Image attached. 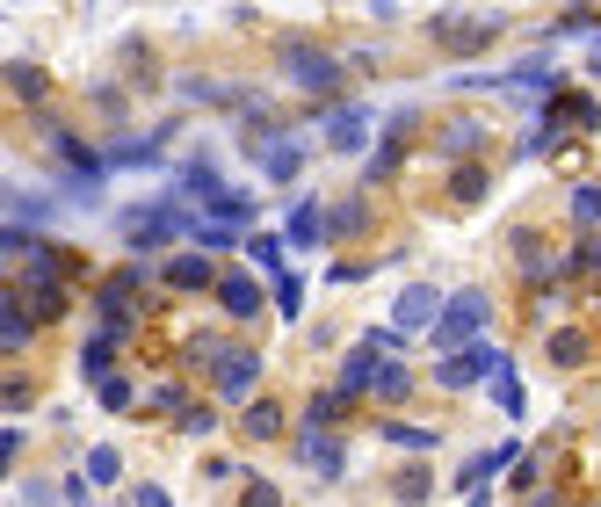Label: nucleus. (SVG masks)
<instances>
[{
	"label": "nucleus",
	"mask_w": 601,
	"mask_h": 507,
	"mask_svg": "<svg viewBox=\"0 0 601 507\" xmlns=\"http://www.w3.org/2000/svg\"><path fill=\"white\" fill-rule=\"evenodd\" d=\"M486 290H457L449 297V312H442V326H435V348L442 355H464V348H478V326H486Z\"/></svg>",
	"instance_id": "obj_1"
},
{
	"label": "nucleus",
	"mask_w": 601,
	"mask_h": 507,
	"mask_svg": "<svg viewBox=\"0 0 601 507\" xmlns=\"http://www.w3.org/2000/svg\"><path fill=\"white\" fill-rule=\"evenodd\" d=\"M182 232H196V218H189V211H174V203H138V211L124 218V240H131V254H145V247H167V240H182Z\"/></svg>",
	"instance_id": "obj_2"
},
{
	"label": "nucleus",
	"mask_w": 601,
	"mask_h": 507,
	"mask_svg": "<svg viewBox=\"0 0 601 507\" xmlns=\"http://www.w3.org/2000/svg\"><path fill=\"white\" fill-rule=\"evenodd\" d=\"M500 370H507V355L478 341V348H464V355H442V363H435V384H442V392H478V384L500 377Z\"/></svg>",
	"instance_id": "obj_3"
},
{
	"label": "nucleus",
	"mask_w": 601,
	"mask_h": 507,
	"mask_svg": "<svg viewBox=\"0 0 601 507\" xmlns=\"http://www.w3.org/2000/svg\"><path fill=\"white\" fill-rule=\"evenodd\" d=\"M442 312H449V297H442V290L406 283V290H399V305H392V334H435Z\"/></svg>",
	"instance_id": "obj_4"
},
{
	"label": "nucleus",
	"mask_w": 601,
	"mask_h": 507,
	"mask_svg": "<svg viewBox=\"0 0 601 507\" xmlns=\"http://www.w3.org/2000/svg\"><path fill=\"white\" fill-rule=\"evenodd\" d=\"M283 73H290L297 87H312V95H334V87H341V58H326V51H312V44H290V51H283Z\"/></svg>",
	"instance_id": "obj_5"
},
{
	"label": "nucleus",
	"mask_w": 601,
	"mask_h": 507,
	"mask_svg": "<svg viewBox=\"0 0 601 507\" xmlns=\"http://www.w3.org/2000/svg\"><path fill=\"white\" fill-rule=\"evenodd\" d=\"M254 377H261V355L254 348H225V363H218V399L225 406H254Z\"/></svg>",
	"instance_id": "obj_6"
},
{
	"label": "nucleus",
	"mask_w": 601,
	"mask_h": 507,
	"mask_svg": "<svg viewBox=\"0 0 601 507\" xmlns=\"http://www.w3.org/2000/svg\"><path fill=\"white\" fill-rule=\"evenodd\" d=\"M326 145L348 160V153H363L370 145V109L363 102H341V109H326Z\"/></svg>",
	"instance_id": "obj_7"
},
{
	"label": "nucleus",
	"mask_w": 601,
	"mask_h": 507,
	"mask_svg": "<svg viewBox=\"0 0 601 507\" xmlns=\"http://www.w3.org/2000/svg\"><path fill=\"white\" fill-rule=\"evenodd\" d=\"M384 370H392V363H384V355H377V348L363 341V348H355V355H348V363H341V392H348V399H363V392H377V384H384Z\"/></svg>",
	"instance_id": "obj_8"
},
{
	"label": "nucleus",
	"mask_w": 601,
	"mask_h": 507,
	"mask_svg": "<svg viewBox=\"0 0 601 507\" xmlns=\"http://www.w3.org/2000/svg\"><path fill=\"white\" fill-rule=\"evenodd\" d=\"M297 457H305L319 479H341V442L326 435V428H305V442H297Z\"/></svg>",
	"instance_id": "obj_9"
},
{
	"label": "nucleus",
	"mask_w": 601,
	"mask_h": 507,
	"mask_svg": "<svg viewBox=\"0 0 601 507\" xmlns=\"http://www.w3.org/2000/svg\"><path fill=\"white\" fill-rule=\"evenodd\" d=\"M131 319H138V305H131V283L116 276L109 290H102V334L116 341V334H131Z\"/></svg>",
	"instance_id": "obj_10"
},
{
	"label": "nucleus",
	"mask_w": 601,
	"mask_h": 507,
	"mask_svg": "<svg viewBox=\"0 0 601 507\" xmlns=\"http://www.w3.org/2000/svg\"><path fill=\"white\" fill-rule=\"evenodd\" d=\"M297 167H305V145H297V138L283 131V138L261 153V174H268V182H297Z\"/></svg>",
	"instance_id": "obj_11"
},
{
	"label": "nucleus",
	"mask_w": 601,
	"mask_h": 507,
	"mask_svg": "<svg viewBox=\"0 0 601 507\" xmlns=\"http://www.w3.org/2000/svg\"><path fill=\"white\" fill-rule=\"evenodd\" d=\"M167 283H174V290H210V283H225V276H218L203 254H174V261H167Z\"/></svg>",
	"instance_id": "obj_12"
},
{
	"label": "nucleus",
	"mask_w": 601,
	"mask_h": 507,
	"mask_svg": "<svg viewBox=\"0 0 601 507\" xmlns=\"http://www.w3.org/2000/svg\"><path fill=\"white\" fill-rule=\"evenodd\" d=\"M44 218H51V196L44 189H8V225L29 232V225H44Z\"/></svg>",
	"instance_id": "obj_13"
},
{
	"label": "nucleus",
	"mask_w": 601,
	"mask_h": 507,
	"mask_svg": "<svg viewBox=\"0 0 601 507\" xmlns=\"http://www.w3.org/2000/svg\"><path fill=\"white\" fill-rule=\"evenodd\" d=\"M218 297H225V312H232V319H254V312H261V283H254V276H225V283H218Z\"/></svg>",
	"instance_id": "obj_14"
},
{
	"label": "nucleus",
	"mask_w": 601,
	"mask_h": 507,
	"mask_svg": "<svg viewBox=\"0 0 601 507\" xmlns=\"http://www.w3.org/2000/svg\"><path fill=\"white\" fill-rule=\"evenodd\" d=\"M283 240H297V247L326 240V218H319V203H297V211H290V225H283Z\"/></svg>",
	"instance_id": "obj_15"
},
{
	"label": "nucleus",
	"mask_w": 601,
	"mask_h": 507,
	"mask_svg": "<svg viewBox=\"0 0 601 507\" xmlns=\"http://www.w3.org/2000/svg\"><path fill=\"white\" fill-rule=\"evenodd\" d=\"M247 435H254V442H276V435H283V406L254 399V406H247Z\"/></svg>",
	"instance_id": "obj_16"
},
{
	"label": "nucleus",
	"mask_w": 601,
	"mask_h": 507,
	"mask_svg": "<svg viewBox=\"0 0 601 507\" xmlns=\"http://www.w3.org/2000/svg\"><path fill=\"white\" fill-rule=\"evenodd\" d=\"M384 442H392V450H420V457H428V450H435V428H406V421H384Z\"/></svg>",
	"instance_id": "obj_17"
},
{
	"label": "nucleus",
	"mask_w": 601,
	"mask_h": 507,
	"mask_svg": "<svg viewBox=\"0 0 601 507\" xmlns=\"http://www.w3.org/2000/svg\"><path fill=\"white\" fill-rule=\"evenodd\" d=\"M29 334H37V326H29V312L15 305V297H8V305H0V341H8V348H22Z\"/></svg>",
	"instance_id": "obj_18"
},
{
	"label": "nucleus",
	"mask_w": 601,
	"mask_h": 507,
	"mask_svg": "<svg viewBox=\"0 0 601 507\" xmlns=\"http://www.w3.org/2000/svg\"><path fill=\"white\" fill-rule=\"evenodd\" d=\"M116 471H124V457H116L109 442H95V450H87V479H95V486H116Z\"/></svg>",
	"instance_id": "obj_19"
},
{
	"label": "nucleus",
	"mask_w": 601,
	"mask_h": 507,
	"mask_svg": "<svg viewBox=\"0 0 601 507\" xmlns=\"http://www.w3.org/2000/svg\"><path fill=\"white\" fill-rule=\"evenodd\" d=\"M551 355H558L565 370H573V363H587V334H573V326H558V334H551Z\"/></svg>",
	"instance_id": "obj_20"
},
{
	"label": "nucleus",
	"mask_w": 601,
	"mask_h": 507,
	"mask_svg": "<svg viewBox=\"0 0 601 507\" xmlns=\"http://www.w3.org/2000/svg\"><path fill=\"white\" fill-rule=\"evenodd\" d=\"M377 399H384V406L413 399V370H406V363H392V370H384V384H377Z\"/></svg>",
	"instance_id": "obj_21"
},
{
	"label": "nucleus",
	"mask_w": 601,
	"mask_h": 507,
	"mask_svg": "<svg viewBox=\"0 0 601 507\" xmlns=\"http://www.w3.org/2000/svg\"><path fill=\"white\" fill-rule=\"evenodd\" d=\"M276 312H283V319H297V312H305V283H297L290 268L276 276Z\"/></svg>",
	"instance_id": "obj_22"
},
{
	"label": "nucleus",
	"mask_w": 601,
	"mask_h": 507,
	"mask_svg": "<svg viewBox=\"0 0 601 507\" xmlns=\"http://www.w3.org/2000/svg\"><path fill=\"white\" fill-rule=\"evenodd\" d=\"M182 95H189V102H225L232 87H225V80H210V73H189V80H182Z\"/></svg>",
	"instance_id": "obj_23"
},
{
	"label": "nucleus",
	"mask_w": 601,
	"mask_h": 507,
	"mask_svg": "<svg viewBox=\"0 0 601 507\" xmlns=\"http://www.w3.org/2000/svg\"><path fill=\"white\" fill-rule=\"evenodd\" d=\"M478 145V124L471 116H457V124H442V153H471Z\"/></svg>",
	"instance_id": "obj_24"
},
{
	"label": "nucleus",
	"mask_w": 601,
	"mask_h": 507,
	"mask_svg": "<svg viewBox=\"0 0 601 507\" xmlns=\"http://www.w3.org/2000/svg\"><path fill=\"white\" fill-rule=\"evenodd\" d=\"M8 87H15L22 102H44V73L37 66H8Z\"/></svg>",
	"instance_id": "obj_25"
},
{
	"label": "nucleus",
	"mask_w": 601,
	"mask_h": 507,
	"mask_svg": "<svg viewBox=\"0 0 601 507\" xmlns=\"http://www.w3.org/2000/svg\"><path fill=\"white\" fill-rule=\"evenodd\" d=\"M341 406H348V392H319V399L305 406V421H312V428H326V421H341Z\"/></svg>",
	"instance_id": "obj_26"
},
{
	"label": "nucleus",
	"mask_w": 601,
	"mask_h": 507,
	"mask_svg": "<svg viewBox=\"0 0 601 507\" xmlns=\"http://www.w3.org/2000/svg\"><path fill=\"white\" fill-rule=\"evenodd\" d=\"M493 406H500V413H522V384H515V370L493 377Z\"/></svg>",
	"instance_id": "obj_27"
},
{
	"label": "nucleus",
	"mask_w": 601,
	"mask_h": 507,
	"mask_svg": "<svg viewBox=\"0 0 601 507\" xmlns=\"http://www.w3.org/2000/svg\"><path fill=\"white\" fill-rule=\"evenodd\" d=\"M392 493H399L406 507H420V500H428V471H399V479H392Z\"/></svg>",
	"instance_id": "obj_28"
},
{
	"label": "nucleus",
	"mask_w": 601,
	"mask_h": 507,
	"mask_svg": "<svg viewBox=\"0 0 601 507\" xmlns=\"http://www.w3.org/2000/svg\"><path fill=\"white\" fill-rule=\"evenodd\" d=\"M80 370H87V377H102V370H109V334H95V341L80 348Z\"/></svg>",
	"instance_id": "obj_29"
},
{
	"label": "nucleus",
	"mask_w": 601,
	"mask_h": 507,
	"mask_svg": "<svg viewBox=\"0 0 601 507\" xmlns=\"http://www.w3.org/2000/svg\"><path fill=\"white\" fill-rule=\"evenodd\" d=\"M102 406L124 413V406H131V377H102Z\"/></svg>",
	"instance_id": "obj_30"
},
{
	"label": "nucleus",
	"mask_w": 601,
	"mask_h": 507,
	"mask_svg": "<svg viewBox=\"0 0 601 507\" xmlns=\"http://www.w3.org/2000/svg\"><path fill=\"white\" fill-rule=\"evenodd\" d=\"M355 225H363V211H355V203H334V218H326V232H334V240H348Z\"/></svg>",
	"instance_id": "obj_31"
},
{
	"label": "nucleus",
	"mask_w": 601,
	"mask_h": 507,
	"mask_svg": "<svg viewBox=\"0 0 601 507\" xmlns=\"http://www.w3.org/2000/svg\"><path fill=\"white\" fill-rule=\"evenodd\" d=\"M239 507H283V500H276V486H268V479H247V493H239Z\"/></svg>",
	"instance_id": "obj_32"
},
{
	"label": "nucleus",
	"mask_w": 601,
	"mask_h": 507,
	"mask_svg": "<svg viewBox=\"0 0 601 507\" xmlns=\"http://www.w3.org/2000/svg\"><path fill=\"white\" fill-rule=\"evenodd\" d=\"M573 218H580V225L601 218V189H573Z\"/></svg>",
	"instance_id": "obj_33"
},
{
	"label": "nucleus",
	"mask_w": 601,
	"mask_h": 507,
	"mask_svg": "<svg viewBox=\"0 0 601 507\" xmlns=\"http://www.w3.org/2000/svg\"><path fill=\"white\" fill-rule=\"evenodd\" d=\"M247 254H254L261 268H276V261H283V240H247ZM276 276H283V268H276Z\"/></svg>",
	"instance_id": "obj_34"
},
{
	"label": "nucleus",
	"mask_w": 601,
	"mask_h": 507,
	"mask_svg": "<svg viewBox=\"0 0 601 507\" xmlns=\"http://www.w3.org/2000/svg\"><path fill=\"white\" fill-rule=\"evenodd\" d=\"M182 435H210V406H182Z\"/></svg>",
	"instance_id": "obj_35"
},
{
	"label": "nucleus",
	"mask_w": 601,
	"mask_h": 507,
	"mask_svg": "<svg viewBox=\"0 0 601 507\" xmlns=\"http://www.w3.org/2000/svg\"><path fill=\"white\" fill-rule=\"evenodd\" d=\"M457 196H464V203H471V196H486V174L464 167V174H457Z\"/></svg>",
	"instance_id": "obj_36"
},
{
	"label": "nucleus",
	"mask_w": 601,
	"mask_h": 507,
	"mask_svg": "<svg viewBox=\"0 0 601 507\" xmlns=\"http://www.w3.org/2000/svg\"><path fill=\"white\" fill-rule=\"evenodd\" d=\"M131 500H138V507H174V500H167V493H160V486H138V493H131Z\"/></svg>",
	"instance_id": "obj_37"
},
{
	"label": "nucleus",
	"mask_w": 601,
	"mask_h": 507,
	"mask_svg": "<svg viewBox=\"0 0 601 507\" xmlns=\"http://www.w3.org/2000/svg\"><path fill=\"white\" fill-rule=\"evenodd\" d=\"M594 261H601V247H594Z\"/></svg>",
	"instance_id": "obj_38"
}]
</instances>
